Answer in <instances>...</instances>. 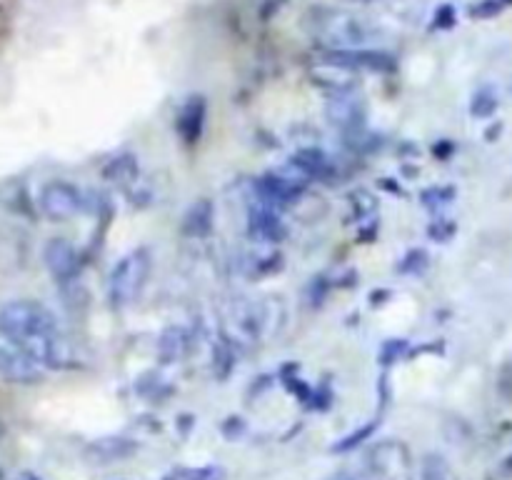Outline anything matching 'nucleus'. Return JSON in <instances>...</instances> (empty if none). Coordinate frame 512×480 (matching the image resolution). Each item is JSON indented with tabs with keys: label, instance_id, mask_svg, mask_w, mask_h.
<instances>
[{
	"label": "nucleus",
	"instance_id": "1",
	"mask_svg": "<svg viewBox=\"0 0 512 480\" xmlns=\"http://www.w3.org/2000/svg\"><path fill=\"white\" fill-rule=\"evenodd\" d=\"M0 338L43 368H60L70 358L58 318L38 300L5 303L0 308Z\"/></svg>",
	"mask_w": 512,
	"mask_h": 480
},
{
	"label": "nucleus",
	"instance_id": "2",
	"mask_svg": "<svg viewBox=\"0 0 512 480\" xmlns=\"http://www.w3.org/2000/svg\"><path fill=\"white\" fill-rule=\"evenodd\" d=\"M150 275V255L148 250H133V253L125 255L123 260H118L110 273V295H113L115 303L125 305L130 300H135L143 290L145 280Z\"/></svg>",
	"mask_w": 512,
	"mask_h": 480
},
{
	"label": "nucleus",
	"instance_id": "3",
	"mask_svg": "<svg viewBox=\"0 0 512 480\" xmlns=\"http://www.w3.org/2000/svg\"><path fill=\"white\" fill-rule=\"evenodd\" d=\"M40 210L50 220H70L83 210V193L73 183L53 180L40 193Z\"/></svg>",
	"mask_w": 512,
	"mask_h": 480
},
{
	"label": "nucleus",
	"instance_id": "4",
	"mask_svg": "<svg viewBox=\"0 0 512 480\" xmlns=\"http://www.w3.org/2000/svg\"><path fill=\"white\" fill-rule=\"evenodd\" d=\"M0 380L10 385H35L43 380V365L10 343H0Z\"/></svg>",
	"mask_w": 512,
	"mask_h": 480
},
{
	"label": "nucleus",
	"instance_id": "5",
	"mask_svg": "<svg viewBox=\"0 0 512 480\" xmlns=\"http://www.w3.org/2000/svg\"><path fill=\"white\" fill-rule=\"evenodd\" d=\"M325 63L340 65V68L348 70H380V73H388L395 68L393 58L388 53H380V50H333V53L325 55Z\"/></svg>",
	"mask_w": 512,
	"mask_h": 480
},
{
	"label": "nucleus",
	"instance_id": "6",
	"mask_svg": "<svg viewBox=\"0 0 512 480\" xmlns=\"http://www.w3.org/2000/svg\"><path fill=\"white\" fill-rule=\"evenodd\" d=\"M45 265L53 273V278L63 280V283L65 280H73L80 270L78 250L65 238L48 240V245H45Z\"/></svg>",
	"mask_w": 512,
	"mask_h": 480
},
{
	"label": "nucleus",
	"instance_id": "7",
	"mask_svg": "<svg viewBox=\"0 0 512 480\" xmlns=\"http://www.w3.org/2000/svg\"><path fill=\"white\" fill-rule=\"evenodd\" d=\"M370 465H373V470L378 475L398 478V475H403L410 468L408 448L403 443H395V440H385V443H380L370 453Z\"/></svg>",
	"mask_w": 512,
	"mask_h": 480
},
{
	"label": "nucleus",
	"instance_id": "8",
	"mask_svg": "<svg viewBox=\"0 0 512 480\" xmlns=\"http://www.w3.org/2000/svg\"><path fill=\"white\" fill-rule=\"evenodd\" d=\"M255 188H258V195L268 205L298 203L300 195H303V185H298L293 178H285V175H278V173L263 175Z\"/></svg>",
	"mask_w": 512,
	"mask_h": 480
},
{
	"label": "nucleus",
	"instance_id": "9",
	"mask_svg": "<svg viewBox=\"0 0 512 480\" xmlns=\"http://www.w3.org/2000/svg\"><path fill=\"white\" fill-rule=\"evenodd\" d=\"M328 120L335 128L358 130V125L363 123V108L358 105V100L348 98V95H338L335 100H330Z\"/></svg>",
	"mask_w": 512,
	"mask_h": 480
},
{
	"label": "nucleus",
	"instance_id": "10",
	"mask_svg": "<svg viewBox=\"0 0 512 480\" xmlns=\"http://www.w3.org/2000/svg\"><path fill=\"white\" fill-rule=\"evenodd\" d=\"M205 120V100L203 98H190L188 103L180 110L178 130L185 138V143H195L200 138V130H203Z\"/></svg>",
	"mask_w": 512,
	"mask_h": 480
},
{
	"label": "nucleus",
	"instance_id": "11",
	"mask_svg": "<svg viewBox=\"0 0 512 480\" xmlns=\"http://www.w3.org/2000/svg\"><path fill=\"white\" fill-rule=\"evenodd\" d=\"M250 230L255 238L260 240H283L285 238V225L280 223L278 213L270 208H255L250 213Z\"/></svg>",
	"mask_w": 512,
	"mask_h": 480
},
{
	"label": "nucleus",
	"instance_id": "12",
	"mask_svg": "<svg viewBox=\"0 0 512 480\" xmlns=\"http://www.w3.org/2000/svg\"><path fill=\"white\" fill-rule=\"evenodd\" d=\"M315 80H318L320 85H325V88L335 90V93H340V95L350 93V90L355 88L353 70L340 68V65H333V63H325L323 68L315 70Z\"/></svg>",
	"mask_w": 512,
	"mask_h": 480
},
{
	"label": "nucleus",
	"instance_id": "13",
	"mask_svg": "<svg viewBox=\"0 0 512 480\" xmlns=\"http://www.w3.org/2000/svg\"><path fill=\"white\" fill-rule=\"evenodd\" d=\"M328 30H330V38H333L335 43L358 45L365 40L363 25H360V20L350 18V15H330Z\"/></svg>",
	"mask_w": 512,
	"mask_h": 480
},
{
	"label": "nucleus",
	"instance_id": "14",
	"mask_svg": "<svg viewBox=\"0 0 512 480\" xmlns=\"http://www.w3.org/2000/svg\"><path fill=\"white\" fill-rule=\"evenodd\" d=\"M183 228L188 235H208L213 228V205L208 200H200L188 210L183 220Z\"/></svg>",
	"mask_w": 512,
	"mask_h": 480
},
{
	"label": "nucleus",
	"instance_id": "15",
	"mask_svg": "<svg viewBox=\"0 0 512 480\" xmlns=\"http://www.w3.org/2000/svg\"><path fill=\"white\" fill-rule=\"evenodd\" d=\"M158 348L163 360H178L183 358L185 350H188V333L183 328H168L163 330L158 340Z\"/></svg>",
	"mask_w": 512,
	"mask_h": 480
},
{
	"label": "nucleus",
	"instance_id": "16",
	"mask_svg": "<svg viewBox=\"0 0 512 480\" xmlns=\"http://www.w3.org/2000/svg\"><path fill=\"white\" fill-rule=\"evenodd\" d=\"M93 450L100 460H118L133 455L135 443L128 438H103L93 445Z\"/></svg>",
	"mask_w": 512,
	"mask_h": 480
},
{
	"label": "nucleus",
	"instance_id": "17",
	"mask_svg": "<svg viewBox=\"0 0 512 480\" xmlns=\"http://www.w3.org/2000/svg\"><path fill=\"white\" fill-rule=\"evenodd\" d=\"M290 163L308 175L323 173V170L328 168V158H325V153L320 148H300L298 153L290 158Z\"/></svg>",
	"mask_w": 512,
	"mask_h": 480
},
{
	"label": "nucleus",
	"instance_id": "18",
	"mask_svg": "<svg viewBox=\"0 0 512 480\" xmlns=\"http://www.w3.org/2000/svg\"><path fill=\"white\" fill-rule=\"evenodd\" d=\"M105 175L110 180H118V183H128V180H133L138 175V163H135L133 155H120L113 163H108Z\"/></svg>",
	"mask_w": 512,
	"mask_h": 480
},
{
	"label": "nucleus",
	"instance_id": "19",
	"mask_svg": "<svg viewBox=\"0 0 512 480\" xmlns=\"http://www.w3.org/2000/svg\"><path fill=\"white\" fill-rule=\"evenodd\" d=\"M498 110V95L493 88H480L473 98V115L475 118H488Z\"/></svg>",
	"mask_w": 512,
	"mask_h": 480
},
{
	"label": "nucleus",
	"instance_id": "20",
	"mask_svg": "<svg viewBox=\"0 0 512 480\" xmlns=\"http://www.w3.org/2000/svg\"><path fill=\"white\" fill-rule=\"evenodd\" d=\"M400 268H403V273H423V270L428 268V253L420 248H413L408 255H405Z\"/></svg>",
	"mask_w": 512,
	"mask_h": 480
},
{
	"label": "nucleus",
	"instance_id": "21",
	"mask_svg": "<svg viewBox=\"0 0 512 480\" xmlns=\"http://www.w3.org/2000/svg\"><path fill=\"white\" fill-rule=\"evenodd\" d=\"M373 428H375V423H368V425H363V428H360L358 433L348 435V438H345V440H340V443H335V445H333V450H335V453H348V450H353L355 445H360V443H363V440L368 438L370 433H373Z\"/></svg>",
	"mask_w": 512,
	"mask_h": 480
},
{
	"label": "nucleus",
	"instance_id": "22",
	"mask_svg": "<svg viewBox=\"0 0 512 480\" xmlns=\"http://www.w3.org/2000/svg\"><path fill=\"white\" fill-rule=\"evenodd\" d=\"M183 480H223V470L213 468V465H208V468H190L183 473Z\"/></svg>",
	"mask_w": 512,
	"mask_h": 480
},
{
	"label": "nucleus",
	"instance_id": "23",
	"mask_svg": "<svg viewBox=\"0 0 512 480\" xmlns=\"http://www.w3.org/2000/svg\"><path fill=\"white\" fill-rule=\"evenodd\" d=\"M438 25L440 28H450V25H453V8H450V5H445V8H440L438 10Z\"/></svg>",
	"mask_w": 512,
	"mask_h": 480
},
{
	"label": "nucleus",
	"instance_id": "24",
	"mask_svg": "<svg viewBox=\"0 0 512 480\" xmlns=\"http://www.w3.org/2000/svg\"><path fill=\"white\" fill-rule=\"evenodd\" d=\"M495 13H500V3H495V0H490V3H483L480 5V8H475L473 10V15H495Z\"/></svg>",
	"mask_w": 512,
	"mask_h": 480
},
{
	"label": "nucleus",
	"instance_id": "25",
	"mask_svg": "<svg viewBox=\"0 0 512 480\" xmlns=\"http://www.w3.org/2000/svg\"><path fill=\"white\" fill-rule=\"evenodd\" d=\"M503 473H512V455L503 463Z\"/></svg>",
	"mask_w": 512,
	"mask_h": 480
},
{
	"label": "nucleus",
	"instance_id": "26",
	"mask_svg": "<svg viewBox=\"0 0 512 480\" xmlns=\"http://www.w3.org/2000/svg\"><path fill=\"white\" fill-rule=\"evenodd\" d=\"M328 480H353V478H345V475H338V478H328Z\"/></svg>",
	"mask_w": 512,
	"mask_h": 480
},
{
	"label": "nucleus",
	"instance_id": "27",
	"mask_svg": "<svg viewBox=\"0 0 512 480\" xmlns=\"http://www.w3.org/2000/svg\"><path fill=\"white\" fill-rule=\"evenodd\" d=\"M20 480H35V478H20Z\"/></svg>",
	"mask_w": 512,
	"mask_h": 480
},
{
	"label": "nucleus",
	"instance_id": "28",
	"mask_svg": "<svg viewBox=\"0 0 512 480\" xmlns=\"http://www.w3.org/2000/svg\"><path fill=\"white\" fill-rule=\"evenodd\" d=\"M0 433H3V428H0Z\"/></svg>",
	"mask_w": 512,
	"mask_h": 480
}]
</instances>
